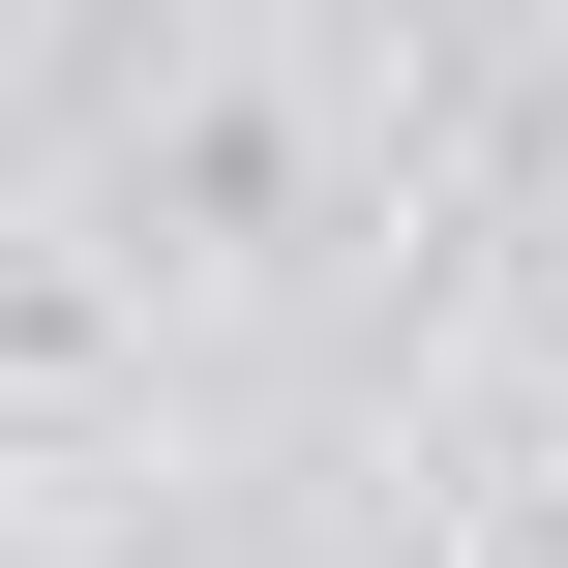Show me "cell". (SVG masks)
Masks as SVG:
<instances>
[{"label":"cell","mask_w":568,"mask_h":568,"mask_svg":"<svg viewBox=\"0 0 568 568\" xmlns=\"http://www.w3.org/2000/svg\"><path fill=\"white\" fill-rule=\"evenodd\" d=\"M180 240H300V120H270V90L180 120Z\"/></svg>","instance_id":"obj_1"},{"label":"cell","mask_w":568,"mask_h":568,"mask_svg":"<svg viewBox=\"0 0 568 568\" xmlns=\"http://www.w3.org/2000/svg\"><path fill=\"white\" fill-rule=\"evenodd\" d=\"M509 568H568V479H539V539H509Z\"/></svg>","instance_id":"obj_2"}]
</instances>
